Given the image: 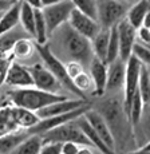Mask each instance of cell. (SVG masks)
<instances>
[{
    "label": "cell",
    "instance_id": "30bf717a",
    "mask_svg": "<svg viewBox=\"0 0 150 154\" xmlns=\"http://www.w3.org/2000/svg\"><path fill=\"white\" fill-rule=\"evenodd\" d=\"M67 23H69L76 32H79L81 35L86 36L87 39H90V40L93 39L102 28L96 19L81 12V11L76 10V8H74V10L71 11V15H70V19Z\"/></svg>",
    "mask_w": 150,
    "mask_h": 154
},
{
    "label": "cell",
    "instance_id": "b9f144b4",
    "mask_svg": "<svg viewBox=\"0 0 150 154\" xmlns=\"http://www.w3.org/2000/svg\"><path fill=\"white\" fill-rule=\"evenodd\" d=\"M127 154H150V150L138 149V150H133V152H129Z\"/></svg>",
    "mask_w": 150,
    "mask_h": 154
},
{
    "label": "cell",
    "instance_id": "9c48e42d",
    "mask_svg": "<svg viewBox=\"0 0 150 154\" xmlns=\"http://www.w3.org/2000/svg\"><path fill=\"white\" fill-rule=\"evenodd\" d=\"M30 72L32 75V81H34V86L40 90L50 91V93H59L62 91L63 86L60 82L55 78V75L51 72L44 64L42 63H35L34 66L28 67Z\"/></svg>",
    "mask_w": 150,
    "mask_h": 154
},
{
    "label": "cell",
    "instance_id": "681fc988",
    "mask_svg": "<svg viewBox=\"0 0 150 154\" xmlns=\"http://www.w3.org/2000/svg\"><path fill=\"white\" fill-rule=\"evenodd\" d=\"M143 44H145V43H143ZM146 46H148V47H149V48H150V44H146Z\"/></svg>",
    "mask_w": 150,
    "mask_h": 154
},
{
    "label": "cell",
    "instance_id": "484cf974",
    "mask_svg": "<svg viewBox=\"0 0 150 154\" xmlns=\"http://www.w3.org/2000/svg\"><path fill=\"white\" fill-rule=\"evenodd\" d=\"M35 43L46 44L48 39V32H47L46 19L43 15L42 8H35Z\"/></svg>",
    "mask_w": 150,
    "mask_h": 154
},
{
    "label": "cell",
    "instance_id": "4fadbf2b",
    "mask_svg": "<svg viewBox=\"0 0 150 154\" xmlns=\"http://www.w3.org/2000/svg\"><path fill=\"white\" fill-rule=\"evenodd\" d=\"M4 83L11 86L15 88H22V87H30L34 86V81H32V75L30 72V69L23 64H20L19 62L14 60L11 63L10 69L7 70L4 78Z\"/></svg>",
    "mask_w": 150,
    "mask_h": 154
},
{
    "label": "cell",
    "instance_id": "f1b7e54d",
    "mask_svg": "<svg viewBox=\"0 0 150 154\" xmlns=\"http://www.w3.org/2000/svg\"><path fill=\"white\" fill-rule=\"evenodd\" d=\"M143 106H145V103H143V100H142V97H141L139 91H137L135 95H134V98H133V102H131L130 112H129V121H130L133 129L138 126L141 118H142Z\"/></svg>",
    "mask_w": 150,
    "mask_h": 154
},
{
    "label": "cell",
    "instance_id": "ac0fdd59",
    "mask_svg": "<svg viewBox=\"0 0 150 154\" xmlns=\"http://www.w3.org/2000/svg\"><path fill=\"white\" fill-rule=\"evenodd\" d=\"M20 5L22 2H15L0 16V36L16 28L20 23Z\"/></svg>",
    "mask_w": 150,
    "mask_h": 154
},
{
    "label": "cell",
    "instance_id": "836d02e7",
    "mask_svg": "<svg viewBox=\"0 0 150 154\" xmlns=\"http://www.w3.org/2000/svg\"><path fill=\"white\" fill-rule=\"evenodd\" d=\"M66 70H67L69 76L71 78V81L75 78L76 75H79L82 71H84L83 64L79 63V62H76V60H71V62H69V63H66Z\"/></svg>",
    "mask_w": 150,
    "mask_h": 154
},
{
    "label": "cell",
    "instance_id": "ee69618b",
    "mask_svg": "<svg viewBox=\"0 0 150 154\" xmlns=\"http://www.w3.org/2000/svg\"><path fill=\"white\" fill-rule=\"evenodd\" d=\"M7 102H8V100H4V99H2V98H0V107H2L3 105H5V103H7Z\"/></svg>",
    "mask_w": 150,
    "mask_h": 154
},
{
    "label": "cell",
    "instance_id": "ba28073f",
    "mask_svg": "<svg viewBox=\"0 0 150 154\" xmlns=\"http://www.w3.org/2000/svg\"><path fill=\"white\" fill-rule=\"evenodd\" d=\"M91 107H93L91 103H86V105H83L82 107H78V109H75V110H71L69 112H63V114H59V115H54V117L40 119L36 125L32 126L31 129H28L27 131L30 133V134H43V133L48 131V130L55 129V127L70 122V121H75L76 118L83 115L84 112Z\"/></svg>",
    "mask_w": 150,
    "mask_h": 154
},
{
    "label": "cell",
    "instance_id": "5bb4252c",
    "mask_svg": "<svg viewBox=\"0 0 150 154\" xmlns=\"http://www.w3.org/2000/svg\"><path fill=\"white\" fill-rule=\"evenodd\" d=\"M86 103H90V102L83 98H76V99L66 98L63 100H58V102H54L51 105L46 106V107L40 109L39 111H36V114L39 115L40 119H44V118H50V117H54V115H59V114H63V112L75 110L78 107H82Z\"/></svg>",
    "mask_w": 150,
    "mask_h": 154
},
{
    "label": "cell",
    "instance_id": "8992f818",
    "mask_svg": "<svg viewBox=\"0 0 150 154\" xmlns=\"http://www.w3.org/2000/svg\"><path fill=\"white\" fill-rule=\"evenodd\" d=\"M143 63L134 54L126 62V75H125V86H123V110L129 118L131 102L138 91V83H139L141 70Z\"/></svg>",
    "mask_w": 150,
    "mask_h": 154
},
{
    "label": "cell",
    "instance_id": "8d00e7d4",
    "mask_svg": "<svg viewBox=\"0 0 150 154\" xmlns=\"http://www.w3.org/2000/svg\"><path fill=\"white\" fill-rule=\"evenodd\" d=\"M15 2H17V0H0V12L7 11Z\"/></svg>",
    "mask_w": 150,
    "mask_h": 154
},
{
    "label": "cell",
    "instance_id": "9a60e30c",
    "mask_svg": "<svg viewBox=\"0 0 150 154\" xmlns=\"http://www.w3.org/2000/svg\"><path fill=\"white\" fill-rule=\"evenodd\" d=\"M90 75L94 82V95L102 97L106 93V83H107V63L94 56L90 62Z\"/></svg>",
    "mask_w": 150,
    "mask_h": 154
},
{
    "label": "cell",
    "instance_id": "e575fe53",
    "mask_svg": "<svg viewBox=\"0 0 150 154\" xmlns=\"http://www.w3.org/2000/svg\"><path fill=\"white\" fill-rule=\"evenodd\" d=\"M39 154H62V143H59V142H47L43 145Z\"/></svg>",
    "mask_w": 150,
    "mask_h": 154
},
{
    "label": "cell",
    "instance_id": "8fae6325",
    "mask_svg": "<svg viewBox=\"0 0 150 154\" xmlns=\"http://www.w3.org/2000/svg\"><path fill=\"white\" fill-rule=\"evenodd\" d=\"M118 27V36H119V59L123 62H127V59L133 55L134 44L137 43V32L138 29L134 28L129 23L126 17L117 24Z\"/></svg>",
    "mask_w": 150,
    "mask_h": 154
},
{
    "label": "cell",
    "instance_id": "74e56055",
    "mask_svg": "<svg viewBox=\"0 0 150 154\" xmlns=\"http://www.w3.org/2000/svg\"><path fill=\"white\" fill-rule=\"evenodd\" d=\"M23 2L28 3V4L34 8H42V3H40V0H23Z\"/></svg>",
    "mask_w": 150,
    "mask_h": 154
},
{
    "label": "cell",
    "instance_id": "44dd1931",
    "mask_svg": "<svg viewBox=\"0 0 150 154\" xmlns=\"http://www.w3.org/2000/svg\"><path fill=\"white\" fill-rule=\"evenodd\" d=\"M150 10V3L148 0H139L138 3H135L133 7L129 8L127 14H126V19L129 20L131 26L134 28L139 29L143 24V19H145L146 14Z\"/></svg>",
    "mask_w": 150,
    "mask_h": 154
},
{
    "label": "cell",
    "instance_id": "3957f363",
    "mask_svg": "<svg viewBox=\"0 0 150 154\" xmlns=\"http://www.w3.org/2000/svg\"><path fill=\"white\" fill-rule=\"evenodd\" d=\"M35 48H36L38 54H39L40 59L43 60V64L51 71L52 74L55 75V78L60 82V85L63 86V88H67L69 91H71L72 94H75L78 98H83L87 99L84 94H82L78 88L75 87L74 82L71 81V78L69 76L66 70V63L60 60L54 52L51 51V47H50L48 43L46 44H38L35 43Z\"/></svg>",
    "mask_w": 150,
    "mask_h": 154
},
{
    "label": "cell",
    "instance_id": "cb8c5ba5",
    "mask_svg": "<svg viewBox=\"0 0 150 154\" xmlns=\"http://www.w3.org/2000/svg\"><path fill=\"white\" fill-rule=\"evenodd\" d=\"M43 145L44 142L42 140V135L30 134L11 154H39Z\"/></svg>",
    "mask_w": 150,
    "mask_h": 154
},
{
    "label": "cell",
    "instance_id": "e0dca14e",
    "mask_svg": "<svg viewBox=\"0 0 150 154\" xmlns=\"http://www.w3.org/2000/svg\"><path fill=\"white\" fill-rule=\"evenodd\" d=\"M75 121H76V123L79 125V127L82 129V131L84 133V135L87 137V140L90 141V143L93 145V146H95L102 154H117L114 150H111L110 147L105 143L103 140H102L101 137H99L98 133H96L95 130H94V127L90 125V122L84 118V114L81 115L79 118H76Z\"/></svg>",
    "mask_w": 150,
    "mask_h": 154
},
{
    "label": "cell",
    "instance_id": "d4e9b609",
    "mask_svg": "<svg viewBox=\"0 0 150 154\" xmlns=\"http://www.w3.org/2000/svg\"><path fill=\"white\" fill-rule=\"evenodd\" d=\"M20 24L28 36L35 38V8L23 0L20 5Z\"/></svg>",
    "mask_w": 150,
    "mask_h": 154
},
{
    "label": "cell",
    "instance_id": "f546056e",
    "mask_svg": "<svg viewBox=\"0 0 150 154\" xmlns=\"http://www.w3.org/2000/svg\"><path fill=\"white\" fill-rule=\"evenodd\" d=\"M138 91H139L142 100L145 105H150V75L148 67L143 64L141 70L139 83H138Z\"/></svg>",
    "mask_w": 150,
    "mask_h": 154
},
{
    "label": "cell",
    "instance_id": "d6986e66",
    "mask_svg": "<svg viewBox=\"0 0 150 154\" xmlns=\"http://www.w3.org/2000/svg\"><path fill=\"white\" fill-rule=\"evenodd\" d=\"M12 115L20 130L31 129L32 126H35L40 121L39 115L35 111L28 110V109H24V107H19V106H14V105H12Z\"/></svg>",
    "mask_w": 150,
    "mask_h": 154
},
{
    "label": "cell",
    "instance_id": "f35d334b",
    "mask_svg": "<svg viewBox=\"0 0 150 154\" xmlns=\"http://www.w3.org/2000/svg\"><path fill=\"white\" fill-rule=\"evenodd\" d=\"M60 0H40V3H42V8L43 7H48V5H52V4H57V3H59Z\"/></svg>",
    "mask_w": 150,
    "mask_h": 154
},
{
    "label": "cell",
    "instance_id": "7402d4cb",
    "mask_svg": "<svg viewBox=\"0 0 150 154\" xmlns=\"http://www.w3.org/2000/svg\"><path fill=\"white\" fill-rule=\"evenodd\" d=\"M109 39H110V28H101V31L91 39L94 56L103 62H106V59H107Z\"/></svg>",
    "mask_w": 150,
    "mask_h": 154
},
{
    "label": "cell",
    "instance_id": "7a4b0ae2",
    "mask_svg": "<svg viewBox=\"0 0 150 154\" xmlns=\"http://www.w3.org/2000/svg\"><path fill=\"white\" fill-rule=\"evenodd\" d=\"M60 39L62 46L67 55L79 63L90 64V62L94 58L93 47H91V40L86 36L76 32L69 23H64L60 28Z\"/></svg>",
    "mask_w": 150,
    "mask_h": 154
},
{
    "label": "cell",
    "instance_id": "816d5d0a",
    "mask_svg": "<svg viewBox=\"0 0 150 154\" xmlns=\"http://www.w3.org/2000/svg\"><path fill=\"white\" fill-rule=\"evenodd\" d=\"M148 2H149V3H150V0H148Z\"/></svg>",
    "mask_w": 150,
    "mask_h": 154
},
{
    "label": "cell",
    "instance_id": "52a82bcc",
    "mask_svg": "<svg viewBox=\"0 0 150 154\" xmlns=\"http://www.w3.org/2000/svg\"><path fill=\"white\" fill-rule=\"evenodd\" d=\"M42 10L46 19L47 32H48V35H52L64 23L69 22L71 11L74 10V4L70 0H60L57 4L43 7Z\"/></svg>",
    "mask_w": 150,
    "mask_h": 154
},
{
    "label": "cell",
    "instance_id": "4dcf8cb0",
    "mask_svg": "<svg viewBox=\"0 0 150 154\" xmlns=\"http://www.w3.org/2000/svg\"><path fill=\"white\" fill-rule=\"evenodd\" d=\"M72 82H74L75 87L78 88L79 91H81L82 94H86V93H94V88H95V86H94V82H93V78H91L90 74H87L86 71H82L79 75H76L74 79H72Z\"/></svg>",
    "mask_w": 150,
    "mask_h": 154
},
{
    "label": "cell",
    "instance_id": "5b68a950",
    "mask_svg": "<svg viewBox=\"0 0 150 154\" xmlns=\"http://www.w3.org/2000/svg\"><path fill=\"white\" fill-rule=\"evenodd\" d=\"M129 11L126 2L117 0H96V20L102 28H111L118 24Z\"/></svg>",
    "mask_w": 150,
    "mask_h": 154
},
{
    "label": "cell",
    "instance_id": "2e32d148",
    "mask_svg": "<svg viewBox=\"0 0 150 154\" xmlns=\"http://www.w3.org/2000/svg\"><path fill=\"white\" fill-rule=\"evenodd\" d=\"M126 75V62L115 59L107 64V83H106V93L107 91H117L125 86Z\"/></svg>",
    "mask_w": 150,
    "mask_h": 154
},
{
    "label": "cell",
    "instance_id": "4316f807",
    "mask_svg": "<svg viewBox=\"0 0 150 154\" xmlns=\"http://www.w3.org/2000/svg\"><path fill=\"white\" fill-rule=\"evenodd\" d=\"M34 51H36L35 43L24 36L17 39L12 47V54L15 55V58H19V59H28L34 54Z\"/></svg>",
    "mask_w": 150,
    "mask_h": 154
},
{
    "label": "cell",
    "instance_id": "7bdbcfd3",
    "mask_svg": "<svg viewBox=\"0 0 150 154\" xmlns=\"http://www.w3.org/2000/svg\"><path fill=\"white\" fill-rule=\"evenodd\" d=\"M141 149H143V150H150V141H149L148 143L145 145V146H142V147H141Z\"/></svg>",
    "mask_w": 150,
    "mask_h": 154
},
{
    "label": "cell",
    "instance_id": "ffe728a7",
    "mask_svg": "<svg viewBox=\"0 0 150 154\" xmlns=\"http://www.w3.org/2000/svg\"><path fill=\"white\" fill-rule=\"evenodd\" d=\"M30 135L27 130H17L0 137V154H11Z\"/></svg>",
    "mask_w": 150,
    "mask_h": 154
},
{
    "label": "cell",
    "instance_id": "6da1fadb",
    "mask_svg": "<svg viewBox=\"0 0 150 154\" xmlns=\"http://www.w3.org/2000/svg\"><path fill=\"white\" fill-rule=\"evenodd\" d=\"M67 97L59 93H50V91L40 90V88L30 86V87L14 88L8 93V100L14 106L24 107L32 111H39L40 109L51 105L58 100H63Z\"/></svg>",
    "mask_w": 150,
    "mask_h": 154
},
{
    "label": "cell",
    "instance_id": "603a6c76",
    "mask_svg": "<svg viewBox=\"0 0 150 154\" xmlns=\"http://www.w3.org/2000/svg\"><path fill=\"white\" fill-rule=\"evenodd\" d=\"M20 130L17 127L15 119L12 115V103L8 100L5 105L0 107V137L5 135L8 133L17 131Z\"/></svg>",
    "mask_w": 150,
    "mask_h": 154
},
{
    "label": "cell",
    "instance_id": "7dc6e473",
    "mask_svg": "<svg viewBox=\"0 0 150 154\" xmlns=\"http://www.w3.org/2000/svg\"><path fill=\"white\" fill-rule=\"evenodd\" d=\"M117 2H126V0H117Z\"/></svg>",
    "mask_w": 150,
    "mask_h": 154
},
{
    "label": "cell",
    "instance_id": "d590c367",
    "mask_svg": "<svg viewBox=\"0 0 150 154\" xmlns=\"http://www.w3.org/2000/svg\"><path fill=\"white\" fill-rule=\"evenodd\" d=\"M81 145L75 142H63L62 143V154H78Z\"/></svg>",
    "mask_w": 150,
    "mask_h": 154
},
{
    "label": "cell",
    "instance_id": "f907efd6",
    "mask_svg": "<svg viewBox=\"0 0 150 154\" xmlns=\"http://www.w3.org/2000/svg\"><path fill=\"white\" fill-rule=\"evenodd\" d=\"M2 14H3V12H0V16H2Z\"/></svg>",
    "mask_w": 150,
    "mask_h": 154
},
{
    "label": "cell",
    "instance_id": "bcb514c9",
    "mask_svg": "<svg viewBox=\"0 0 150 154\" xmlns=\"http://www.w3.org/2000/svg\"><path fill=\"white\" fill-rule=\"evenodd\" d=\"M3 83H4V79H3V78H2V76H0V86H2Z\"/></svg>",
    "mask_w": 150,
    "mask_h": 154
},
{
    "label": "cell",
    "instance_id": "ab89813d",
    "mask_svg": "<svg viewBox=\"0 0 150 154\" xmlns=\"http://www.w3.org/2000/svg\"><path fill=\"white\" fill-rule=\"evenodd\" d=\"M142 27H145V28H149V29H150V10H149V12L146 14L145 19H143V24H142Z\"/></svg>",
    "mask_w": 150,
    "mask_h": 154
},
{
    "label": "cell",
    "instance_id": "d6a6232c",
    "mask_svg": "<svg viewBox=\"0 0 150 154\" xmlns=\"http://www.w3.org/2000/svg\"><path fill=\"white\" fill-rule=\"evenodd\" d=\"M133 54L145 64L146 67H150V48L143 43H135L133 48Z\"/></svg>",
    "mask_w": 150,
    "mask_h": 154
},
{
    "label": "cell",
    "instance_id": "7c38bea8",
    "mask_svg": "<svg viewBox=\"0 0 150 154\" xmlns=\"http://www.w3.org/2000/svg\"><path fill=\"white\" fill-rule=\"evenodd\" d=\"M84 118L90 122V125L94 127V130L98 133V135L103 140L105 143L107 145L111 150L115 152V146H117L115 138H114L113 131H111L109 123L106 122L103 115H102L98 110H95V109L91 107V109H89V110L84 112Z\"/></svg>",
    "mask_w": 150,
    "mask_h": 154
},
{
    "label": "cell",
    "instance_id": "c3c4849f",
    "mask_svg": "<svg viewBox=\"0 0 150 154\" xmlns=\"http://www.w3.org/2000/svg\"><path fill=\"white\" fill-rule=\"evenodd\" d=\"M148 70H149V75H150V67H148Z\"/></svg>",
    "mask_w": 150,
    "mask_h": 154
},
{
    "label": "cell",
    "instance_id": "277c9868",
    "mask_svg": "<svg viewBox=\"0 0 150 154\" xmlns=\"http://www.w3.org/2000/svg\"><path fill=\"white\" fill-rule=\"evenodd\" d=\"M39 135H42V140L44 143H47V142H59V143L75 142L81 146H93L90 141L87 140V137L84 135V133L82 131V129L79 127V125L76 123V121H70L64 125L51 129Z\"/></svg>",
    "mask_w": 150,
    "mask_h": 154
},
{
    "label": "cell",
    "instance_id": "83f0119b",
    "mask_svg": "<svg viewBox=\"0 0 150 154\" xmlns=\"http://www.w3.org/2000/svg\"><path fill=\"white\" fill-rule=\"evenodd\" d=\"M118 58H119V36H118V27L115 24L110 28V39H109L106 63L109 64Z\"/></svg>",
    "mask_w": 150,
    "mask_h": 154
},
{
    "label": "cell",
    "instance_id": "f6af8a7d",
    "mask_svg": "<svg viewBox=\"0 0 150 154\" xmlns=\"http://www.w3.org/2000/svg\"><path fill=\"white\" fill-rule=\"evenodd\" d=\"M148 123H149V126H150V109H149V112H148Z\"/></svg>",
    "mask_w": 150,
    "mask_h": 154
},
{
    "label": "cell",
    "instance_id": "60d3db41",
    "mask_svg": "<svg viewBox=\"0 0 150 154\" xmlns=\"http://www.w3.org/2000/svg\"><path fill=\"white\" fill-rule=\"evenodd\" d=\"M78 154H93V153H91V150L89 149V146H83V147H79Z\"/></svg>",
    "mask_w": 150,
    "mask_h": 154
},
{
    "label": "cell",
    "instance_id": "1f68e13d",
    "mask_svg": "<svg viewBox=\"0 0 150 154\" xmlns=\"http://www.w3.org/2000/svg\"><path fill=\"white\" fill-rule=\"evenodd\" d=\"M74 8L96 19V0H70Z\"/></svg>",
    "mask_w": 150,
    "mask_h": 154
}]
</instances>
